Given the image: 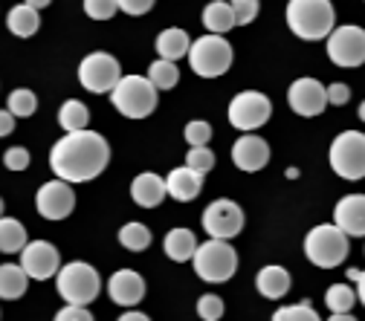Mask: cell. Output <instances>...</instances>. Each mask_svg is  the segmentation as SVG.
Listing matches in <instances>:
<instances>
[{
	"label": "cell",
	"mask_w": 365,
	"mask_h": 321,
	"mask_svg": "<svg viewBox=\"0 0 365 321\" xmlns=\"http://www.w3.org/2000/svg\"><path fill=\"white\" fill-rule=\"evenodd\" d=\"M110 162V145L96 130H76L64 133L50 151V168L58 179L87 182L96 179Z\"/></svg>",
	"instance_id": "1"
},
{
	"label": "cell",
	"mask_w": 365,
	"mask_h": 321,
	"mask_svg": "<svg viewBox=\"0 0 365 321\" xmlns=\"http://www.w3.org/2000/svg\"><path fill=\"white\" fill-rule=\"evenodd\" d=\"M336 12L331 0H290L287 26L302 41H322L334 32Z\"/></svg>",
	"instance_id": "2"
},
{
	"label": "cell",
	"mask_w": 365,
	"mask_h": 321,
	"mask_svg": "<svg viewBox=\"0 0 365 321\" xmlns=\"http://www.w3.org/2000/svg\"><path fill=\"white\" fill-rule=\"evenodd\" d=\"M160 90L143 75H122L119 84L110 90L113 107L128 119H148L157 110Z\"/></svg>",
	"instance_id": "3"
},
{
	"label": "cell",
	"mask_w": 365,
	"mask_h": 321,
	"mask_svg": "<svg viewBox=\"0 0 365 321\" xmlns=\"http://www.w3.org/2000/svg\"><path fill=\"white\" fill-rule=\"evenodd\" d=\"M192 261L197 278L206 284H223L238 272V252L232 249L230 241L220 238H209L206 243H200Z\"/></svg>",
	"instance_id": "4"
},
{
	"label": "cell",
	"mask_w": 365,
	"mask_h": 321,
	"mask_svg": "<svg viewBox=\"0 0 365 321\" xmlns=\"http://www.w3.org/2000/svg\"><path fill=\"white\" fill-rule=\"evenodd\" d=\"M304 255L319 269H334L348 258V235L336 223H322L307 232Z\"/></svg>",
	"instance_id": "5"
},
{
	"label": "cell",
	"mask_w": 365,
	"mask_h": 321,
	"mask_svg": "<svg viewBox=\"0 0 365 321\" xmlns=\"http://www.w3.org/2000/svg\"><path fill=\"white\" fill-rule=\"evenodd\" d=\"M56 287H58V295L67 304L87 307V304H93L96 295L102 293V278H99V272L90 266V263L73 261V263H67V266L58 269Z\"/></svg>",
	"instance_id": "6"
},
{
	"label": "cell",
	"mask_w": 365,
	"mask_h": 321,
	"mask_svg": "<svg viewBox=\"0 0 365 321\" xmlns=\"http://www.w3.org/2000/svg\"><path fill=\"white\" fill-rule=\"evenodd\" d=\"M235 53H232V43L226 41L223 35L206 32L203 38L192 41V50H189V64L200 78H220L226 70L232 67Z\"/></svg>",
	"instance_id": "7"
},
{
	"label": "cell",
	"mask_w": 365,
	"mask_h": 321,
	"mask_svg": "<svg viewBox=\"0 0 365 321\" xmlns=\"http://www.w3.org/2000/svg\"><path fill=\"white\" fill-rule=\"evenodd\" d=\"M331 168L342 179H362L365 177V133L345 130L331 145Z\"/></svg>",
	"instance_id": "8"
},
{
	"label": "cell",
	"mask_w": 365,
	"mask_h": 321,
	"mask_svg": "<svg viewBox=\"0 0 365 321\" xmlns=\"http://www.w3.org/2000/svg\"><path fill=\"white\" fill-rule=\"evenodd\" d=\"M328 58L336 67H362L365 64V29L362 26H334L328 35Z\"/></svg>",
	"instance_id": "9"
},
{
	"label": "cell",
	"mask_w": 365,
	"mask_h": 321,
	"mask_svg": "<svg viewBox=\"0 0 365 321\" xmlns=\"http://www.w3.org/2000/svg\"><path fill=\"white\" fill-rule=\"evenodd\" d=\"M122 78V67L110 53H90L78 64V81L90 93H110Z\"/></svg>",
	"instance_id": "10"
},
{
	"label": "cell",
	"mask_w": 365,
	"mask_h": 321,
	"mask_svg": "<svg viewBox=\"0 0 365 321\" xmlns=\"http://www.w3.org/2000/svg\"><path fill=\"white\" fill-rule=\"evenodd\" d=\"M269 116H272V102L258 90H244L230 102V125L244 133L258 130L261 125L269 122Z\"/></svg>",
	"instance_id": "11"
},
{
	"label": "cell",
	"mask_w": 365,
	"mask_h": 321,
	"mask_svg": "<svg viewBox=\"0 0 365 321\" xmlns=\"http://www.w3.org/2000/svg\"><path fill=\"white\" fill-rule=\"evenodd\" d=\"M244 211L238 203L232 200H215L212 206H206L200 223L206 228L209 238H220V241H232L235 235L244 232Z\"/></svg>",
	"instance_id": "12"
},
{
	"label": "cell",
	"mask_w": 365,
	"mask_h": 321,
	"mask_svg": "<svg viewBox=\"0 0 365 321\" xmlns=\"http://www.w3.org/2000/svg\"><path fill=\"white\" fill-rule=\"evenodd\" d=\"M35 209L41 217L47 220H64L73 214L76 209V191L70 189L67 179H53V182H43L35 194Z\"/></svg>",
	"instance_id": "13"
},
{
	"label": "cell",
	"mask_w": 365,
	"mask_h": 321,
	"mask_svg": "<svg viewBox=\"0 0 365 321\" xmlns=\"http://www.w3.org/2000/svg\"><path fill=\"white\" fill-rule=\"evenodd\" d=\"M287 102L293 113L313 119L328 107V87H322V81H316V78H296L287 90Z\"/></svg>",
	"instance_id": "14"
},
{
	"label": "cell",
	"mask_w": 365,
	"mask_h": 321,
	"mask_svg": "<svg viewBox=\"0 0 365 321\" xmlns=\"http://www.w3.org/2000/svg\"><path fill=\"white\" fill-rule=\"evenodd\" d=\"M21 266L26 269L29 278L35 281H47V278H56L58 269H61V255L53 243L47 241H32L24 246V255H21Z\"/></svg>",
	"instance_id": "15"
},
{
	"label": "cell",
	"mask_w": 365,
	"mask_h": 321,
	"mask_svg": "<svg viewBox=\"0 0 365 321\" xmlns=\"http://www.w3.org/2000/svg\"><path fill=\"white\" fill-rule=\"evenodd\" d=\"M108 295L119 307H136V304L145 298V281H143V275L133 272V269L113 272L110 281H108Z\"/></svg>",
	"instance_id": "16"
},
{
	"label": "cell",
	"mask_w": 365,
	"mask_h": 321,
	"mask_svg": "<svg viewBox=\"0 0 365 321\" xmlns=\"http://www.w3.org/2000/svg\"><path fill=\"white\" fill-rule=\"evenodd\" d=\"M232 162L241 171L255 174L269 162V145L255 133H244L241 140H235V145H232Z\"/></svg>",
	"instance_id": "17"
},
{
	"label": "cell",
	"mask_w": 365,
	"mask_h": 321,
	"mask_svg": "<svg viewBox=\"0 0 365 321\" xmlns=\"http://www.w3.org/2000/svg\"><path fill=\"white\" fill-rule=\"evenodd\" d=\"M334 223L348 238H365V194H348L334 209Z\"/></svg>",
	"instance_id": "18"
},
{
	"label": "cell",
	"mask_w": 365,
	"mask_h": 321,
	"mask_svg": "<svg viewBox=\"0 0 365 321\" xmlns=\"http://www.w3.org/2000/svg\"><path fill=\"white\" fill-rule=\"evenodd\" d=\"M165 191H168V197H174L177 203H192V200L203 191V174H197V171L189 168V165L174 168V171L165 177Z\"/></svg>",
	"instance_id": "19"
},
{
	"label": "cell",
	"mask_w": 365,
	"mask_h": 321,
	"mask_svg": "<svg viewBox=\"0 0 365 321\" xmlns=\"http://www.w3.org/2000/svg\"><path fill=\"white\" fill-rule=\"evenodd\" d=\"M165 194H168L165 191V179L151 174V171L133 177V182H130V200L136 206H143V209H157L165 200Z\"/></svg>",
	"instance_id": "20"
},
{
	"label": "cell",
	"mask_w": 365,
	"mask_h": 321,
	"mask_svg": "<svg viewBox=\"0 0 365 321\" xmlns=\"http://www.w3.org/2000/svg\"><path fill=\"white\" fill-rule=\"evenodd\" d=\"M255 287L264 298H272V301H279L290 293V272L284 266H264L258 272V278H255Z\"/></svg>",
	"instance_id": "21"
},
{
	"label": "cell",
	"mask_w": 365,
	"mask_h": 321,
	"mask_svg": "<svg viewBox=\"0 0 365 321\" xmlns=\"http://www.w3.org/2000/svg\"><path fill=\"white\" fill-rule=\"evenodd\" d=\"M189 50H192V38H189L186 29L171 26V29H163L157 35V53H160V58L180 61V58L189 56Z\"/></svg>",
	"instance_id": "22"
},
{
	"label": "cell",
	"mask_w": 365,
	"mask_h": 321,
	"mask_svg": "<svg viewBox=\"0 0 365 321\" xmlns=\"http://www.w3.org/2000/svg\"><path fill=\"white\" fill-rule=\"evenodd\" d=\"M165 255L174 261V263H186V261H192L195 258V252H197V238H195V232H189V228H171V232L165 235Z\"/></svg>",
	"instance_id": "23"
},
{
	"label": "cell",
	"mask_w": 365,
	"mask_h": 321,
	"mask_svg": "<svg viewBox=\"0 0 365 321\" xmlns=\"http://www.w3.org/2000/svg\"><path fill=\"white\" fill-rule=\"evenodd\" d=\"M26 287H29V275L21 263L0 266V298L4 301H15V298L26 295Z\"/></svg>",
	"instance_id": "24"
},
{
	"label": "cell",
	"mask_w": 365,
	"mask_h": 321,
	"mask_svg": "<svg viewBox=\"0 0 365 321\" xmlns=\"http://www.w3.org/2000/svg\"><path fill=\"white\" fill-rule=\"evenodd\" d=\"M203 26H206V32H215V35H223L232 26H238L232 4H226V0H212V4L203 9Z\"/></svg>",
	"instance_id": "25"
},
{
	"label": "cell",
	"mask_w": 365,
	"mask_h": 321,
	"mask_svg": "<svg viewBox=\"0 0 365 321\" xmlns=\"http://www.w3.org/2000/svg\"><path fill=\"white\" fill-rule=\"evenodd\" d=\"M6 26H9V32L18 35V38H32V35L38 32V26H41L38 9L29 6V4H18V6L9 9V15H6Z\"/></svg>",
	"instance_id": "26"
},
{
	"label": "cell",
	"mask_w": 365,
	"mask_h": 321,
	"mask_svg": "<svg viewBox=\"0 0 365 321\" xmlns=\"http://www.w3.org/2000/svg\"><path fill=\"white\" fill-rule=\"evenodd\" d=\"M26 228L15 217H0V252H24Z\"/></svg>",
	"instance_id": "27"
},
{
	"label": "cell",
	"mask_w": 365,
	"mask_h": 321,
	"mask_svg": "<svg viewBox=\"0 0 365 321\" xmlns=\"http://www.w3.org/2000/svg\"><path fill=\"white\" fill-rule=\"evenodd\" d=\"M87 122H90V110L84 102L78 99H70L61 105L58 110V125L64 127V133H76V130H87Z\"/></svg>",
	"instance_id": "28"
},
{
	"label": "cell",
	"mask_w": 365,
	"mask_h": 321,
	"mask_svg": "<svg viewBox=\"0 0 365 321\" xmlns=\"http://www.w3.org/2000/svg\"><path fill=\"white\" fill-rule=\"evenodd\" d=\"M119 243L128 249V252H143L151 246V232H148V226L143 223H125L119 228Z\"/></svg>",
	"instance_id": "29"
},
{
	"label": "cell",
	"mask_w": 365,
	"mask_h": 321,
	"mask_svg": "<svg viewBox=\"0 0 365 321\" xmlns=\"http://www.w3.org/2000/svg\"><path fill=\"white\" fill-rule=\"evenodd\" d=\"M148 81H151L157 90H171V87H177V81H180V70H177L174 61L157 58V61L148 67Z\"/></svg>",
	"instance_id": "30"
},
{
	"label": "cell",
	"mask_w": 365,
	"mask_h": 321,
	"mask_svg": "<svg viewBox=\"0 0 365 321\" xmlns=\"http://www.w3.org/2000/svg\"><path fill=\"white\" fill-rule=\"evenodd\" d=\"M6 110L15 116V119H29L35 110H38V96L26 87H18L9 93V102H6Z\"/></svg>",
	"instance_id": "31"
},
{
	"label": "cell",
	"mask_w": 365,
	"mask_h": 321,
	"mask_svg": "<svg viewBox=\"0 0 365 321\" xmlns=\"http://www.w3.org/2000/svg\"><path fill=\"white\" fill-rule=\"evenodd\" d=\"M325 304L331 312H351V307L356 304V293L348 284H334L325 293Z\"/></svg>",
	"instance_id": "32"
},
{
	"label": "cell",
	"mask_w": 365,
	"mask_h": 321,
	"mask_svg": "<svg viewBox=\"0 0 365 321\" xmlns=\"http://www.w3.org/2000/svg\"><path fill=\"white\" fill-rule=\"evenodd\" d=\"M272 321H322V318H319V312L307 301H302L293 307H279L272 312Z\"/></svg>",
	"instance_id": "33"
},
{
	"label": "cell",
	"mask_w": 365,
	"mask_h": 321,
	"mask_svg": "<svg viewBox=\"0 0 365 321\" xmlns=\"http://www.w3.org/2000/svg\"><path fill=\"white\" fill-rule=\"evenodd\" d=\"M182 136H186V142H189L192 148L209 145V140H212V125H209V122L195 119V122H189V125H186V130H182Z\"/></svg>",
	"instance_id": "34"
},
{
	"label": "cell",
	"mask_w": 365,
	"mask_h": 321,
	"mask_svg": "<svg viewBox=\"0 0 365 321\" xmlns=\"http://www.w3.org/2000/svg\"><path fill=\"white\" fill-rule=\"evenodd\" d=\"M116 9H119L116 0H84V15L93 21H110Z\"/></svg>",
	"instance_id": "35"
},
{
	"label": "cell",
	"mask_w": 365,
	"mask_h": 321,
	"mask_svg": "<svg viewBox=\"0 0 365 321\" xmlns=\"http://www.w3.org/2000/svg\"><path fill=\"white\" fill-rule=\"evenodd\" d=\"M186 165L195 168L197 174H209L215 168V154L209 151V145H200V148H192L189 157H186Z\"/></svg>",
	"instance_id": "36"
},
{
	"label": "cell",
	"mask_w": 365,
	"mask_h": 321,
	"mask_svg": "<svg viewBox=\"0 0 365 321\" xmlns=\"http://www.w3.org/2000/svg\"><path fill=\"white\" fill-rule=\"evenodd\" d=\"M197 315L203 321H220L223 318V301L217 295H200L197 298Z\"/></svg>",
	"instance_id": "37"
},
{
	"label": "cell",
	"mask_w": 365,
	"mask_h": 321,
	"mask_svg": "<svg viewBox=\"0 0 365 321\" xmlns=\"http://www.w3.org/2000/svg\"><path fill=\"white\" fill-rule=\"evenodd\" d=\"M232 9H235V18H238V26H244V23H252L258 18L261 4L258 0H232Z\"/></svg>",
	"instance_id": "38"
},
{
	"label": "cell",
	"mask_w": 365,
	"mask_h": 321,
	"mask_svg": "<svg viewBox=\"0 0 365 321\" xmlns=\"http://www.w3.org/2000/svg\"><path fill=\"white\" fill-rule=\"evenodd\" d=\"M4 165H6L9 171H26V168H29V151L21 148V145L9 148V151L4 154Z\"/></svg>",
	"instance_id": "39"
},
{
	"label": "cell",
	"mask_w": 365,
	"mask_h": 321,
	"mask_svg": "<svg viewBox=\"0 0 365 321\" xmlns=\"http://www.w3.org/2000/svg\"><path fill=\"white\" fill-rule=\"evenodd\" d=\"M53 321H93V315H90L87 307H78V304H67L56 312Z\"/></svg>",
	"instance_id": "40"
},
{
	"label": "cell",
	"mask_w": 365,
	"mask_h": 321,
	"mask_svg": "<svg viewBox=\"0 0 365 321\" xmlns=\"http://www.w3.org/2000/svg\"><path fill=\"white\" fill-rule=\"evenodd\" d=\"M348 102H351V87L342 84V81H334V84L328 87V105L342 107V105H348Z\"/></svg>",
	"instance_id": "41"
},
{
	"label": "cell",
	"mask_w": 365,
	"mask_h": 321,
	"mask_svg": "<svg viewBox=\"0 0 365 321\" xmlns=\"http://www.w3.org/2000/svg\"><path fill=\"white\" fill-rule=\"evenodd\" d=\"M119 4V9L125 12V15H145V12H151L154 9V0H116Z\"/></svg>",
	"instance_id": "42"
},
{
	"label": "cell",
	"mask_w": 365,
	"mask_h": 321,
	"mask_svg": "<svg viewBox=\"0 0 365 321\" xmlns=\"http://www.w3.org/2000/svg\"><path fill=\"white\" fill-rule=\"evenodd\" d=\"M15 130V116L9 113V110H0V140L4 136H9Z\"/></svg>",
	"instance_id": "43"
},
{
	"label": "cell",
	"mask_w": 365,
	"mask_h": 321,
	"mask_svg": "<svg viewBox=\"0 0 365 321\" xmlns=\"http://www.w3.org/2000/svg\"><path fill=\"white\" fill-rule=\"evenodd\" d=\"M348 278H354V281H356V295H359V301L365 304V272L351 269V272H348Z\"/></svg>",
	"instance_id": "44"
},
{
	"label": "cell",
	"mask_w": 365,
	"mask_h": 321,
	"mask_svg": "<svg viewBox=\"0 0 365 321\" xmlns=\"http://www.w3.org/2000/svg\"><path fill=\"white\" fill-rule=\"evenodd\" d=\"M119 321H151L145 312H136V310H128L125 315H119Z\"/></svg>",
	"instance_id": "45"
},
{
	"label": "cell",
	"mask_w": 365,
	"mask_h": 321,
	"mask_svg": "<svg viewBox=\"0 0 365 321\" xmlns=\"http://www.w3.org/2000/svg\"><path fill=\"white\" fill-rule=\"evenodd\" d=\"M24 4H29V6H35V9L41 12V9H47V6L53 4V0H24Z\"/></svg>",
	"instance_id": "46"
},
{
	"label": "cell",
	"mask_w": 365,
	"mask_h": 321,
	"mask_svg": "<svg viewBox=\"0 0 365 321\" xmlns=\"http://www.w3.org/2000/svg\"><path fill=\"white\" fill-rule=\"evenodd\" d=\"M328 321H356V318H354L351 312H334V315H331Z\"/></svg>",
	"instance_id": "47"
},
{
	"label": "cell",
	"mask_w": 365,
	"mask_h": 321,
	"mask_svg": "<svg viewBox=\"0 0 365 321\" xmlns=\"http://www.w3.org/2000/svg\"><path fill=\"white\" fill-rule=\"evenodd\" d=\"M359 119H362V122H365V102H362V105H359Z\"/></svg>",
	"instance_id": "48"
},
{
	"label": "cell",
	"mask_w": 365,
	"mask_h": 321,
	"mask_svg": "<svg viewBox=\"0 0 365 321\" xmlns=\"http://www.w3.org/2000/svg\"><path fill=\"white\" fill-rule=\"evenodd\" d=\"M0 217H4V200H0Z\"/></svg>",
	"instance_id": "49"
}]
</instances>
